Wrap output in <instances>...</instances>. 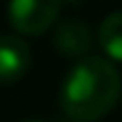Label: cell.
<instances>
[{"label":"cell","mask_w":122,"mask_h":122,"mask_svg":"<svg viewBox=\"0 0 122 122\" xmlns=\"http://www.w3.org/2000/svg\"><path fill=\"white\" fill-rule=\"evenodd\" d=\"M62 3H70V5H80V0H62Z\"/></svg>","instance_id":"obj_6"},{"label":"cell","mask_w":122,"mask_h":122,"mask_svg":"<svg viewBox=\"0 0 122 122\" xmlns=\"http://www.w3.org/2000/svg\"><path fill=\"white\" fill-rule=\"evenodd\" d=\"M23 122H37V120H23Z\"/></svg>","instance_id":"obj_8"},{"label":"cell","mask_w":122,"mask_h":122,"mask_svg":"<svg viewBox=\"0 0 122 122\" xmlns=\"http://www.w3.org/2000/svg\"><path fill=\"white\" fill-rule=\"evenodd\" d=\"M97 42L110 60L122 62V13H112L102 20L97 30Z\"/></svg>","instance_id":"obj_5"},{"label":"cell","mask_w":122,"mask_h":122,"mask_svg":"<svg viewBox=\"0 0 122 122\" xmlns=\"http://www.w3.org/2000/svg\"><path fill=\"white\" fill-rule=\"evenodd\" d=\"M122 90L120 72L105 57H85L62 82L60 105L72 120L95 122L115 107Z\"/></svg>","instance_id":"obj_1"},{"label":"cell","mask_w":122,"mask_h":122,"mask_svg":"<svg viewBox=\"0 0 122 122\" xmlns=\"http://www.w3.org/2000/svg\"><path fill=\"white\" fill-rule=\"evenodd\" d=\"M62 0H10L8 18L23 35H42L57 20Z\"/></svg>","instance_id":"obj_2"},{"label":"cell","mask_w":122,"mask_h":122,"mask_svg":"<svg viewBox=\"0 0 122 122\" xmlns=\"http://www.w3.org/2000/svg\"><path fill=\"white\" fill-rule=\"evenodd\" d=\"M62 122H82V120H72V117H67V120H62Z\"/></svg>","instance_id":"obj_7"},{"label":"cell","mask_w":122,"mask_h":122,"mask_svg":"<svg viewBox=\"0 0 122 122\" xmlns=\"http://www.w3.org/2000/svg\"><path fill=\"white\" fill-rule=\"evenodd\" d=\"M55 47L60 55L67 57H82L92 47V30L82 20H65L55 30Z\"/></svg>","instance_id":"obj_4"},{"label":"cell","mask_w":122,"mask_h":122,"mask_svg":"<svg viewBox=\"0 0 122 122\" xmlns=\"http://www.w3.org/2000/svg\"><path fill=\"white\" fill-rule=\"evenodd\" d=\"M30 67V47L18 35H0V85H13Z\"/></svg>","instance_id":"obj_3"}]
</instances>
